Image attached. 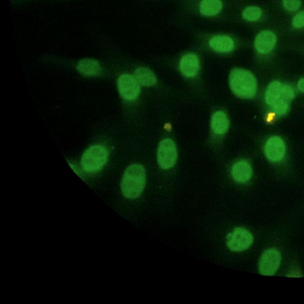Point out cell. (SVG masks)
Listing matches in <instances>:
<instances>
[{"mask_svg":"<svg viewBox=\"0 0 304 304\" xmlns=\"http://www.w3.org/2000/svg\"><path fill=\"white\" fill-rule=\"evenodd\" d=\"M293 25L294 27L297 28L304 27V11L298 13L293 18Z\"/></svg>","mask_w":304,"mask_h":304,"instance_id":"cell-20","label":"cell"},{"mask_svg":"<svg viewBox=\"0 0 304 304\" xmlns=\"http://www.w3.org/2000/svg\"><path fill=\"white\" fill-rule=\"evenodd\" d=\"M298 88L301 91L304 92V78L299 80V82H298Z\"/></svg>","mask_w":304,"mask_h":304,"instance_id":"cell-21","label":"cell"},{"mask_svg":"<svg viewBox=\"0 0 304 304\" xmlns=\"http://www.w3.org/2000/svg\"><path fill=\"white\" fill-rule=\"evenodd\" d=\"M135 78L145 86H151L157 82V77L152 71L145 67H139L135 71Z\"/></svg>","mask_w":304,"mask_h":304,"instance_id":"cell-16","label":"cell"},{"mask_svg":"<svg viewBox=\"0 0 304 304\" xmlns=\"http://www.w3.org/2000/svg\"><path fill=\"white\" fill-rule=\"evenodd\" d=\"M253 174L250 165L245 161H238L232 167L233 178L238 183H246L250 180Z\"/></svg>","mask_w":304,"mask_h":304,"instance_id":"cell-12","label":"cell"},{"mask_svg":"<svg viewBox=\"0 0 304 304\" xmlns=\"http://www.w3.org/2000/svg\"><path fill=\"white\" fill-rule=\"evenodd\" d=\"M200 62L195 54L189 53L181 58L180 69L181 73L187 77H192L199 72Z\"/></svg>","mask_w":304,"mask_h":304,"instance_id":"cell-11","label":"cell"},{"mask_svg":"<svg viewBox=\"0 0 304 304\" xmlns=\"http://www.w3.org/2000/svg\"><path fill=\"white\" fill-rule=\"evenodd\" d=\"M253 242L251 233L242 228H237L229 234L226 238V244L229 250L239 252L247 250Z\"/></svg>","mask_w":304,"mask_h":304,"instance_id":"cell-6","label":"cell"},{"mask_svg":"<svg viewBox=\"0 0 304 304\" xmlns=\"http://www.w3.org/2000/svg\"><path fill=\"white\" fill-rule=\"evenodd\" d=\"M229 86L234 94L239 98L251 99L256 95L257 81L249 71L234 69L229 75Z\"/></svg>","mask_w":304,"mask_h":304,"instance_id":"cell-3","label":"cell"},{"mask_svg":"<svg viewBox=\"0 0 304 304\" xmlns=\"http://www.w3.org/2000/svg\"><path fill=\"white\" fill-rule=\"evenodd\" d=\"M118 87L122 98L128 101L137 99L140 94L141 88L137 79L129 74H122L119 76Z\"/></svg>","mask_w":304,"mask_h":304,"instance_id":"cell-8","label":"cell"},{"mask_svg":"<svg viewBox=\"0 0 304 304\" xmlns=\"http://www.w3.org/2000/svg\"><path fill=\"white\" fill-rule=\"evenodd\" d=\"M146 183V174L141 164H132L126 169L121 181V189L125 198L134 199L140 196Z\"/></svg>","mask_w":304,"mask_h":304,"instance_id":"cell-1","label":"cell"},{"mask_svg":"<svg viewBox=\"0 0 304 304\" xmlns=\"http://www.w3.org/2000/svg\"><path fill=\"white\" fill-rule=\"evenodd\" d=\"M266 102L278 115H283L289 111L295 93L289 85L278 81L270 84L266 91Z\"/></svg>","mask_w":304,"mask_h":304,"instance_id":"cell-2","label":"cell"},{"mask_svg":"<svg viewBox=\"0 0 304 304\" xmlns=\"http://www.w3.org/2000/svg\"><path fill=\"white\" fill-rule=\"evenodd\" d=\"M282 262V255L279 251L270 249L262 255L260 264V272L264 276H271L275 274Z\"/></svg>","mask_w":304,"mask_h":304,"instance_id":"cell-7","label":"cell"},{"mask_svg":"<svg viewBox=\"0 0 304 304\" xmlns=\"http://www.w3.org/2000/svg\"><path fill=\"white\" fill-rule=\"evenodd\" d=\"M107 149L101 145L90 147L83 154L81 164L84 170L87 173H95L102 169L107 162Z\"/></svg>","mask_w":304,"mask_h":304,"instance_id":"cell-4","label":"cell"},{"mask_svg":"<svg viewBox=\"0 0 304 304\" xmlns=\"http://www.w3.org/2000/svg\"><path fill=\"white\" fill-rule=\"evenodd\" d=\"M158 163L161 169H170L176 163L177 147L175 142L169 138L162 141L157 152Z\"/></svg>","mask_w":304,"mask_h":304,"instance_id":"cell-5","label":"cell"},{"mask_svg":"<svg viewBox=\"0 0 304 304\" xmlns=\"http://www.w3.org/2000/svg\"><path fill=\"white\" fill-rule=\"evenodd\" d=\"M262 11L260 8L257 6H250L242 12V16L248 21H257L261 18Z\"/></svg>","mask_w":304,"mask_h":304,"instance_id":"cell-18","label":"cell"},{"mask_svg":"<svg viewBox=\"0 0 304 304\" xmlns=\"http://www.w3.org/2000/svg\"><path fill=\"white\" fill-rule=\"evenodd\" d=\"M284 7L290 11H295L301 6L300 0H283Z\"/></svg>","mask_w":304,"mask_h":304,"instance_id":"cell-19","label":"cell"},{"mask_svg":"<svg viewBox=\"0 0 304 304\" xmlns=\"http://www.w3.org/2000/svg\"><path fill=\"white\" fill-rule=\"evenodd\" d=\"M229 121L227 115L223 111L216 112L212 116L211 128L216 134L222 135L228 131Z\"/></svg>","mask_w":304,"mask_h":304,"instance_id":"cell-15","label":"cell"},{"mask_svg":"<svg viewBox=\"0 0 304 304\" xmlns=\"http://www.w3.org/2000/svg\"><path fill=\"white\" fill-rule=\"evenodd\" d=\"M264 151L268 160L273 162L279 161L283 159L285 155V144L280 137H271L265 145Z\"/></svg>","mask_w":304,"mask_h":304,"instance_id":"cell-9","label":"cell"},{"mask_svg":"<svg viewBox=\"0 0 304 304\" xmlns=\"http://www.w3.org/2000/svg\"><path fill=\"white\" fill-rule=\"evenodd\" d=\"M77 71L86 76L96 77L102 73V67L98 61L95 59L81 60L77 66Z\"/></svg>","mask_w":304,"mask_h":304,"instance_id":"cell-13","label":"cell"},{"mask_svg":"<svg viewBox=\"0 0 304 304\" xmlns=\"http://www.w3.org/2000/svg\"><path fill=\"white\" fill-rule=\"evenodd\" d=\"M209 44L213 50L221 53L230 52L235 47L234 41L226 35L213 37L210 39Z\"/></svg>","mask_w":304,"mask_h":304,"instance_id":"cell-14","label":"cell"},{"mask_svg":"<svg viewBox=\"0 0 304 304\" xmlns=\"http://www.w3.org/2000/svg\"><path fill=\"white\" fill-rule=\"evenodd\" d=\"M277 41L276 35L270 31L260 32L255 38V48L260 54H267L272 51Z\"/></svg>","mask_w":304,"mask_h":304,"instance_id":"cell-10","label":"cell"},{"mask_svg":"<svg viewBox=\"0 0 304 304\" xmlns=\"http://www.w3.org/2000/svg\"><path fill=\"white\" fill-rule=\"evenodd\" d=\"M222 8L220 0H202L200 3V11L205 16H214L219 14Z\"/></svg>","mask_w":304,"mask_h":304,"instance_id":"cell-17","label":"cell"}]
</instances>
